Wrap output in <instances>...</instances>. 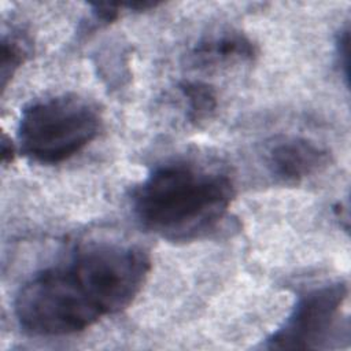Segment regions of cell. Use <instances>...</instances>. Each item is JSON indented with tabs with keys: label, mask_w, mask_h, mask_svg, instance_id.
Here are the masks:
<instances>
[{
	"label": "cell",
	"mask_w": 351,
	"mask_h": 351,
	"mask_svg": "<svg viewBox=\"0 0 351 351\" xmlns=\"http://www.w3.org/2000/svg\"><path fill=\"white\" fill-rule=\"evenodd\" d=\"M151 259L140 247L90 243L58 265L43 269L18 291L14 313L30 336L82 332L128 308L140 293Z\"/></svg>",
	"instance_id": "6da1fadb"
},
{
	"label": "cell",
	"mask_w": 351,
	"mask_h": 351,
	"mask_svg": "<svg viewBox=\"0 0 351 351\" xmlns=\"http://www.w3.org/2000/svg\"><path fill=\"white\" fill-rule=\"evenodd\" d=\"M234 197L221 167L171 159L154 167L132 195L133 213L147 230L169 241H193L221 226Z\"/></svg>",
	"instance_id": "7a4b0ae2"
},
{
	"label": "cell",
	"mask_w": 351,
	"mask_h": 351,
	"mask_svg": "<svg viewBox=\"0 0 351 351\" xmlns=\"http://www.w3.org/2000/svg\"><path fill=\"white\" fill-rule=\"evenodd\" d=\"M100 128L99 108L80 95L62 93L38 99L21 112L19 148L37 163H62L95 140Z\"/></svg>",
	"instance_id": "3957f363"
},
{
	"label": "cell",
	"mask_w": 351,
	"mask_h": 351,
	"mask_svg": "<svg viewBox=\"0 0 351 351\" xmlns=\"http://www.w3.org/2000/svg\"><path fill=\"white\" fill-rule=\"evenodd\" d=\"M347 298L343 281L302 293L282 325L266 339L267 348L306 350L328 347L336 336L341 307Z\"/></svg>",
	"instance_id": "277c9868"
},
{
	"label": "cell",
	"mask_w": 351,
	"mask_h": 351,
	"mask_svg": "<svg viewBox=\"0 0 351 351\" xmlns=\"http://www.w3.org/2000/svg\"><path fill=\"white\" fill-rule=\"evenodd\" d=\"M266 163L276 178L296 184L325 169L329 152L306 137L284 136L269 147Z\"/></svg>",
	"instance_id": "5b68a950"
},
{
	"label": "cell",
	"mask_w": 351,
	"mask_h": 351,
	"mask_svg": "<svg viewBox=\"0 0 351 351\" xmlns=\"http://www.w3.org/2000/svg\"><path fill=\"white\" fill-rule=\"evenodd\" d=\"M255 44L243 33L228 30L202 38L188 53L186 63L196 69H214L254 60Z\"/></svg>",
	"instance_id": "8992f818"
},
{
	"label": "cell",
	"mask_w": 351,
	"mask_h": 351,
	"mask_svg": "<svg viewBox=\"0 0 351 351\" xmlns=\"http://www.w3.org/2000/svg\"><path fill=\"white\" fill-rule=\"evenodd\" d=\"M177 90L184 104L185 118L192 125L210 119L218 107L217 93L206 82L185 80L177 85Z\"/></svg>",
	"instance_id": "52a82bcc"
},
{
	"label": "cell",
	"mask_w": 351,
	"mask_h": 351,
	"mask_svg": "<svg viewBox=\"0 0 351 351\" xmlns=\"http://www.w3.org/2000/svg\"><path fill=\"white\" fill-rule=\"evenodd\" d=\"M29 56V44L18 33L4 34L1 40V88L5 89L15 71Z\"/></svg>",
	"instance_id": "ba28073f"
},
{
	"label": "cell",
	"mask_w": 351,
	"mask_h": 351,
	"mask_svg": "<svg viewBox=\"0 0 351 351\" xmlns=\"http://www.w3.org/2000/svg\"><path fill=\"white\" fill-rule=\"evenodd\" d=\"M90 16L93 22L99 25H107L119 18L121 10L125 8V4L118 3H97L90 5Z\"/></svg>",
	"instance_id": "9c48e42d"
},
{
	"label": "cell",
	"mask_w": 351,
	"mask_h": 351,
	"mask_svg": "<svg viewBox=\"0 0 351 351\" xmlns=\"http://www.w3.org/2000/svg\"><path fill=\"white\" fill-rule=\"evenodd\" d=\"M348 48H350V30H348V26H346L339 32L336 38V58H337V64L341 69V73L347 84H348V70H350Z\"/></svg>",
	"instance_id": "30bf717a"
},
{
	"label": "cell",
	"mask_w": 351,
	"mask_h": 351,
	"mask_svg": "<svg viewBox=\"0 0 351 351\" xmlns=\"http://www.w3.org/2000/svg\"><path fill=\"white\" fill-rule=\"evenodd\" d=\"M14 144L12 141L4 134L1 140V158H3V165H8L14 160Z\"/></svg>",
	"instance_id": "8fae6325"
}]
</instances>
